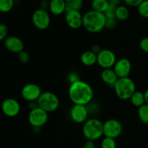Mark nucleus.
Listing matches in <instances>:
<instances>
[{
	"instance_id": "f257e3e1",
	"label": "nucleus",
	"mask_w": 148,
	"mask_h": 148,
	"mask_svg": "<svg viewBox=\"0 0 148 148\" xmlns=\"http://www.w3.org/2000/svg\"><path fill=\"white\" fill-rule=\"evenodd\" d=\"M68 95L73 104L87 106L92 101L94 92L92 86L83 80L70 84Z\"/></svg>"
},
{
	"instance_id": "f03ea898",
	"label": "nucleus",
	"mask_w": 148,
	"mask_h": 148,
	"mask_svg": "<svg viewBox=\"0 0 148 148\" xmlns=\"http://www.w3.org/2000/svg\"><path fill=\"white\" fill-rule=\"evenodd\" d=\"M106 17L104 13L91 10L83 14L82 27L90 33H98L105 28Z\"/></svg>"
},
{
	"instance_id": "7ed1b4c3",
	"label": "nucleus",
	"mask_w": 148,
	"mask_h": 148,
	"mask_svg": "<svg viewBox=\"0 0 148 148\" xmlns=\"http://www.w3.org/2000/svg\"><path fill=\"white\" fill-rule=\"evenodd\" d=\"M82 132L87 140L95 142L103 136V123L96 118L88 119L82 125Z\"/></svg>"
},
{
	"instance_id": "20e7f679",
	"label": "nucleus",
	"mask_w": 148,
	"mask_h": 148,
	"mask_svg": "<svg viewBox=\"0 0 148 148\" xmlns=\"http://www.w3.org/2000/svg\"><path fill=\"white\" fill-rule=\"evenodd\" d=\"M114 89L119 99L127 101L131 98L136 91V85L130 77L119 78L114 85Z\"/></svg>"
},
{
	"instance_id": "39448f33",
	"label": "nucleus",
	"mask_w": 148,
	"mask_h": 148,
	"mask_svg": "<svg viewBox=\"0 0 148 148\" xmlns=\"http://www.w3.org/2000/svg\"><path fill=\"white\" fill-rule=\"evenodd\" d=\"M37 103L38 107L47 113L54 112L59 108L60 105L59 97L51 91H44L42 92Z\"/></svg>"
},
{
	"instance_id": "423d86ee",
	"label": "nucleus",
	"mask_w": 148,
	"mask_h": 148,
	"mask_svg": "<svg viewBox=\"0 0 148 148\" xmlns=\"http://www.w3.org/2000/svg\"><path fill=\"white\" fill-rule=\"evenodd\" d=\"M28 122L34 129H40L47 123L49 119V113L40 107L30 110L28 114Z\"/></svg>"
},
{
	"instance_id": "0eeeda50",
	"label": "nucleus",
	"mask_w": 148,
	"mask_h": 148,
	"mask_svg": "<svg viewBox=\"0 0 148 148\" xmlns=\"http://www.w3.org/2000/svg\"><path fill=\"white\" fill-rule=\"evenodd\" d=\"M32 23L38 30H46L51 24L50 14L47 10L38 9L33 13Z\"/></svg>"
},
{
	"instance_id": "6e6552de",
	"label": "nucleus",
	"mask_w": 148,
	"mask_h": 148,
	"mask_svg": "<svg viewBox=\"0 0 148 148\" xmlns=\"http://www.w3.org/2000/svg\"><path fill=\"white\" fill-rule=\"evenodd\" d=\"M123 131L121 121L116 119H110L103 123V136L115 139L119 137Z\"/></svg>"
},
{
	"instance_id": "1a4fd4ad",
	"label": "nucleus",
	"mask_w": 148,
	"mask_h": 148,
	"mask_svg": "<svg viewBox=\"0 0 148 148\" xmlns=\"http://www.w3.org/2000/svg\"><path fill=\"white\" fill-rule=\"evenodd\" d=\"M116 61L115 53L109 49H102L101 52L97 54V64L103 69L113 68Z\"/></svg>"
},
{
	"instance_id": "9d476101",
	"label": "nucleus",
	"mask_w": 148,
	"mask_h": 148,
	"mask_svg": "<svg viewBox=\"0 0 148 148\" xmlns=\"http://www.w3.org/2000/svg\"><path fill=\"white\" fill-rule=\"evenodd\" d=\"M43 92L41 88L35 83H27L21 90V96L27 102L37 101Z\"/></svg>"
},
{
	"instance_id": "9b49d317",
	"label": "nucleus",
	"mask_w": 148,
	"mask_h": 148,
	"mask_svg": "<svg viewBox=\"0 0 148 148\" xmlns=\"http://www.w3.org/2000/svg\"><path fill=\"white\" fill-rule=\"evenodd\" d=\"M1 109L3 114L7 117L13 118L20 114V104L14 98H6L1 103Z\"/></svg>"
},
{
	"instance_id": "f8f14e48",
	"label": "nucleus",
	"mask_w": 148,
	"mask_h": 148,
	"mask_svg": "<svg viewBox=\"0 0 148 148\" xmlns=\"http://www.w3.org/2000/svg\"><path fill=\"white\" fill-rule=\"evenodd\" d=\"M71 120L78 124H83L88 119L89 114L86 106L74 104L69 111Z\"/></svg>"
},
{
	"instance_id": "ddd939ff",
	"label": "nucleus",
	"mask_w": 148,
	"mask_h": 148,
	"mask_svg": "<svg viewBox=\"0 0 148 148\" xmlns=\"http://www.w3.org/2000/svg\"><path fill=\"white\" fill-rule=\"evenodd\" d=\"M132 63L127 58L123 57L117 59L116 62L114 64V69L119 78L127 77L130 76L132 71Z\"/></svg>"
},
{
	"instance_id": "4468645a",
	"label": "nucleus",
	"mask_w": 148,
	"mask_h": 148,
	"mask_svg": "<svg viewBox=\"0 0 148 148\" xmlns=\"http://www.w3.org/2000/svg\"><path fill=\"white\" fill-rule=\"evenodd\" d=\"M82 18L83 15L81 14L80 11L69 10L65 12V23L68 27L73 30L82 27Z\"/></svg>"
},
{
	"instance_id": "2eb2a0df",
	"label": "nucleus",
	"mask_w": 148,
	"mask_h": 148,
	"mask_svg": "<svg viewBox=\"0 0 148 148\" xmlns=\"http://www.w3.org/2000/svg\"><path fill=\"white\" fill-rule=\"evenodd\" d=\"M4 44L9 51L14 53H19L24 50V42L17 36H10L4 40Z\"/></svg>"
},
{
	"instance_id": "dca6fc26",
	"label": "nucleus",
	"mask_w": 148,
	"mask_h": 148,
	"mask_svg": "<svg viewBox=\"0 0 148 148\" xmlns=\"http://www.w3.org/2000/svg\"><path fill=\"white\" fill-rule=\"evenodd\" d=\"M101 80L107 85L108 86L113 87L114 88V85L118 80L119 77L116 75V72H114V69H103L101 73Z\"/></svg>"
},
{
	"instance_id": "f3484780",
	"label": "nucleus",
	"mask_w": 148,
	"mask_h": 148,
	"mask_svg": "<svg viewBox=\"0 0 148 148\" xmlns=\"http://www.w3.org/2000/svg\"><path fill=\"white\" fill-rule=\"evenodd\" d=\"M66 3L64 0H51L49 1V11L54 15H61L66 12Z\"/></svg>"
},
{
	"instance_id": "a211bd4d",
	"label": "nucleus",
	"mask_w": 148,
	"mask_h": 148,
	"mask_svg": "<svg viewBox=\"0 0 148 148\" xmlns=\"http://www.w3.org/2000/svg\"><path fill=\"white\" fill-rule=\"evenodd\" d=\"M80 61L86 66H92L97 64V54L91 50L85 51L81 54Z\"/></svg>"
},
{
	"instance_id": "6ab92c4d",
	"label": "nucleus",
	"mask_w": 148,
	"mask_h": 148,
	"mask_svg": "<svg viewBox=\"0 0 148 148\" xmlns=\"http://www.w3.org/2000/svg\"><path fill=\"white\" fill-rule=\"evenodd\" d=\"M108 0H92L91 2L92 10L98 12L104 13L108 9Z\"/></svg>"
},
{
	"instance_id": "aec40b11",
	"label": "nucleus",
	"mask_w": 148,
	"mask_h": 148,
	"mask_svg": "<svg viewBox=\"0 0 148 148\" xmlns=\"http://www.w3.org/2000/svg\"><path fill=\"white\" fill-rule=\"evenodd\" d=\"M131 103L134 106L140 108L143 105L145 104V95L144 92H141V91L136 90L134 93L132 95L131 98H130Z\"/></svg>"
},
{
	"instance_id": "412c9836",
	"label": "nucleus",
	"mask_w": 148,
	"mask_h": 148,
	"mask_svg": "<svg viewBox=\"0 0 148 148\" xmlns=\"http://www.w3.org/2000/svg\"><path fill=\"white\" fill-rule=\"evenodd\" d=\"M130 17V10L124 5H119L116 10L115 17L119 21H125Z\"/></svg>"
},
{
	"instance_id": "4be33fe9",
	"label": "nucleus",
	"mask_w": 148,
	"mask_h": 148,
	"mask_svg": "<svg viewBox=\"0 0 148 148\" xmlns=\"http://www.w3.org/2000/svg\"><path fill=\"white\" fill-rule=\"evenodd\" d=\"M137 114L140 121L145 124H148V105L144 104L137 110Z\"/></svg>"
},
{
	"instance_id": "5701e85b",
	"label": "nucleus",
	"mask_w": 148,
	"mask_h": 148,
	"mask_svg": "<svg viewBox=\"0 0 148 148\" xmlns=\"http://www.w3.org/2000/svg\"><path fill=\"white\" fill-rule=\"evenodd\" d=\"M83 0H72L69 2L66 3V12L69 11V10L80 11V10L83 7Z\"/></svg>"
},
{
	"instance_id": "b1692460",
	"label": "nucleus",
	"mask_w": 148,
	"mask_h": 148,
	"mask_svg": "<svg viewBox=\"0 0 148 148\" xmlns=\"http://www.w3.org/2000/svg\"><path fill=\"white\" fill-rule=\"evenodd\" d=\"M14 7L13 0H0V12L7 13Z\"/></svg>"
},
{
	"instance_id": "393cba45",
	"label": "nucleus",
	"mask_w": 148,
	"mask_h": 148,
	"mask_svg": "<svg viewBox=\"0 0 148 148\" xmlns=\"http://www.w3.org/2000/svg\"><path fill=\"white\" fill-rule=\"evenodd\" d=\"M101 148H116L115 139L104 137L101 143Z\"/></svg>"
},
{
	"instance_id": "a878e982",
	"label": "nucleus",
	"mask_w": 148,
	"mask_h": 148,
	"mask_svg": "<svg viewBox=\"0 0 148 148\" xmlns=\"http://www.w3.org/2000/svg\"><path fill=\"white\" fill-rule=\"evenodd\" d=\"M139 14L143 18L148 19V0H144L137 7Z\"/></svg>"
},
{
	"instance_id": "bb28decb",
	"label": "nucleus",
	"mask_w": 148,
	"mask_h": 148,
	"mask_svg": "<svg viewBox=\"0 0 148 148\" xmlns=\"http://www.w3.org/2000/svg\"><path fill=\"white\" fill-rule=\"evenodd\" d=\"M87 109H88V114H92V115H95V114H98L99 111H101V106L98 103L95 102V101H91L90 103H88L86 106Z\"/></svg>"
},
{
	"instance_id": "cd10ccee",
	"label": "nucleus",
	"mask_w": 148,
	"mask_h": 148,
	"mask_svg": "<svg viewBox=\"0 0 148 148\" xmlns=\"http://www.w3.org/2000/svg\"><path fill=\"white\" fill-rule=\"evenodd\" d=\"M17 57H18V60L20 61V63L24 64L29 63L30 60V54H29L28 52L25 50L22 51L19 53H17Z\"/></svg>"
},
{
	"instance_id": "c85d7f7f",
	"label": "nucleus",
	"mask_w": 148,
	"mask_h": 148,
	"mask_svg": "<svg viewBox=\"0 0 148 148\" xmlns=\"http://www.w3.org/2000/svg\"><path fill=\"white\" fill-rule=\"evenodd\" d=\"M9 29L5 24L0 23V42L4 40L8 36Z\"/></svg>"
},
{
	"instance_id": "c756f323",
	"label": "nucleus",
	"mask_w": 148,
	"mask_h": 148,
	"mask_svg": "<svg viewBox=\"0 0 148 148\" xmlns=\"http://www.w3.org/2000/svg\"><path fill=\"white\" fill-rule=\"evenodd\" d=\"M80 77L79 74L77 73L76 72H71L67 75V80L69 83L72 84L75 82L80 80Z\"/></svg>"
},
{
	"instance_id": "7c9ffc66",
	"label": "nucleus",
	"mask_w": 148,
	"mask_h": 148,
	"mask_svg": "<svg viewBox=\"0 0 148 148\" xmlns=\"http://www.w3.org/2000/svg\"><path fill=\"white\" fill-rule=\"evenodd\" d=\"M117 20L116 18H106V20L105 28H108L111 30L116 27Z\"/></svg>"
},
{
	"instance_id": "2f4dec72",
	"label": "nucleus",
	"mask_w": 148,
	"mask_h": 148,
	"mask_svg": "<svg viewBox=\"0 0 148 148\" xmlns=\"http://www.w3.org/2000/svg\"><path fill=\"white\" fill-rule=\"evenodd\" d=\"M116 10V7L108 6L106 11L104 12V14H105L106 17V18H116L115 17Z\"/></svg>"
},
{
	"instance_id": "473e14b6",
	"label": "nucleus",
	"mask_w": 148,
	"mask_h": 148,
	"mask_svg": "<svg viewBox=\"0 0 148 148\" xmlns=\"http://www.w3.org/2000/svg\"><path fill=\"white\" fill-rule=\"evenodd\" d=\"M140 47L143 51L148 53V37H145L141 39L140 42Z\"/></svg>"
},
{
	"instance_id": "72a5a7b5",
	"label": "nucleus",
	"mask_w": 148,
	"mask_h": 148,
	"mask_svg": "<svg viewBox=\"0 0 148 148\" xmlns=\"http://www.w3.org/2000/svg\"><path fill=\"white\" fill-rule=\"evenodd\" d=\"M144 0H124L125 4L128 7H137Z\"/></svg>"
},
{
	"instance_id": "f704fd0d",
	"label": "nucleus",
	"mask_w": 148,
	"mask_h": 148,
	"mask_svg": "<svg viewBox=\"0 0 148 148\" xmlns=\"http://www.w3.org/2000/svg\"><path fill=\"white\" fill-rule=\"evenodd\" d=\"M82 148H97V146L94 141L87 140V141L84 143Z\"/></svg>"
},
{
	"instance_id": "c9c22d12",
	"label": "nucleus",
	"mask_w": 148,
	"mask_h": 148,
	"mask_svg": "<svg viewBox=\"0 0 148 148\" xmlns=\"http://www.w3.org/2000/svg\"><path fill=\"white\" fill-rule=\"evenodd\" d=\"M49 8V1L47 0H42L40 2V9L47 10Z\"/></svg>"
},
{
	"instance_id": "e433bc0d",
	"label": "nucleus",
	"mask_w": 148,
	"mask_h": 148,
	"mask_svg": "<svg viewBox=\"0 0 148 148\" xmlns=\"http://www.w3.org/2000/svg\"><path fill=\"white\" fill-rule=\"evenodd\" d=\"M90 50L92 51L93 53H95V54H98V53H99L100 52H101V51L102 50V49H101V46H100L99 45L94 44V45H92V46Z\"/></svg>"
},
{
	"instance_id": "4c0bfd02",
	"label": "nucleus",
	"mask_w": 148,
	"mask_h": 148,
	"mask_svg": "<svg viewBox=\"0 0 148 148\" xmlns=\"http://www.w3.org/2000/svg\"><path fill=\"white\" fill-rule=\"evenodd\" d=\"M108 4L111 7H114L117 8L120 5V0H108Z\"/></svg>"
},
{
	"instance_id": "58836bf2",
	"label": "nucleus",
	"mask_w": 148,
	"mask_h": 148,
	"mask_svg": "<svg viewBox=\"0 0 148 148\" xmlns=\"http://www.w3.org/2000/svg\"><path fill=\"white\" fill-rule=\"evenodd\" d=\"M144 95H145V103L148 105V89L146 90L144 92Z\"/></svg>"
},
{
	"instance_id": "ea45409f",
	"label": "nucleus",
	"mask_w": 148,
	"mask_h": 148,
	"mask_svg": "<svg viewBox=\"0 0 148 148\" xmlns=\"http://www.w3.org/2000/svg\"><path fill=\"white\" fill-rule=\"evenodd\" d=\"M64 1L66 3H67V2H69L70 1H72V0H64Z\"/></svg>"
},
{
	"instance_id": "a19ab883",
	"label": "nucleus",
	"mask_w": 148,
	"mask_h": 148,
	"mask_svg": "<svg viewBox=\"0 0 148 148\" xmlns=\"http://www.w3.org/2000/svg\"><path fill=\"white\" fill-rule=\"evenodd\" d=\"M21 148H28V147H21Z\"/></svg>"
}]
</instances>
